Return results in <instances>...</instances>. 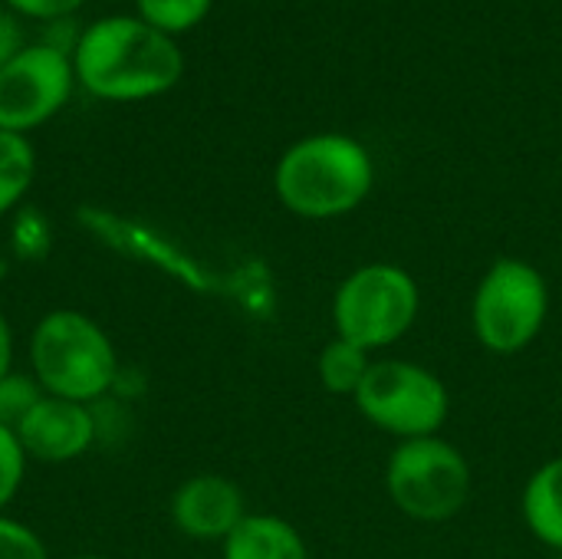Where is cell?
I'll use <instances>...</instances> for the list:
<instances>
[{"label": "cell", "instance_id": "6da1fadb", "mask_svg": "<svg viewBox=\"0 0 562 559\" xmlns=\"http://www.w3.org/2000/svg\"><path fill=\"white\" fill-rule=\"evenodd\" d=\"M72 69L76 86L99 102H145L181 82L184 53L142 16H102L82 26Z\"/></svg>", "mask_w": 562, "mask_h": 559}, {"label": "cell", "instance_id": "7a4b0ae2", "mask_svg": "<svg viewBox=\"0 0 562 559\" xmlns=\"http://www.w3.org/2000/svg\"><path fill=\"white\" fill-rule=\"evenodd\" d=\"M26 372L53 399L99 405L115 392L122 362L99 320L72 306H56L30 329Z\"/></svg>", "mask_w": 562, "mask_h": 559}, {"label": "cell", "instance_id": "3957f363", "mask_svg": "<svg viewBox=\"0 0 562 559\" xmlns=\"http://www.w3.org/2000/svg\"><path fill=\"white\" fill-rule=\"evenodd\" d=\"M375 185V165L362 142L319 132L293 142L277 168L273 191L280 204L306 221H329L356 211Z\"/></svg>", "mask_w": 562, "mask_h": 559}, {"label": "cell", "instance_id": "277c9868", "mask_svg": "<svg viewBox=\"0 0 562 559\" xmlns=\"http://www.w3.org/2000/svg\"><path fill=\"white\" fill-rule=\"evenodd\" d=\"M550 313L543 273L520 257H501L481 277L471 300V329L494 356H517L537 343Z\"/></svg>", "mask_w": 562, "mask_h": 559}, {"label": "cell", "instance_id": "5b68a950", "mask_svg": "<svg viewBox=\"0 0 562 559\" xmlns=\"http://www.w3.org/2000/svg\"><path fill=\"white\" fill-rule=\"evenodd\" d=\"M422 293L415 277L398 264H362L333 297V326L339 339L362 349L398 343L418 320Z\"/></svg>", "mask_w": 562, "mask_h": 559}, {"label": "cell", "instance_id": "8992f818", "mask_svg": "<svg viewBox=\"0 0 562 559\" xmlns=\"http://www.w3.org/2000/svg\"><path fill=\"white\" fill-rule=\"evenodd\" d=\"M392 504L418 524H445L458 517L471 497V465L445 438L398 441L385 468Z\"/></svg>", "mask_w": 562, "mask_h": 559}, {"label": "cell", "instance_id": "52a82bcc", "mask_svg": "<svg viewBox=\"0 0 562 559\" xmlns=\"http://www.w3.org/2000/svg\"><path fill=\"white\" fill-rule=\"evenodd\" d=\"M352 402L359 405L366 422H372L385 435H395L398 441L438 435L451 412V395L445 382L431 369L405 359L372 362Z\"/></svg>", "mask_w": 562, "mask_h": 559}, {"label": "cell", "instance_id": "ba28073f", "mask_svg": "<svg viewBox=\"0 0 562 559\" xmlns=\"http://www.w3.org/2000/svg\"><path fill=\"white\" fill-rule=\"evenodd\" d=\"M72 92V56L43 40H33L0 69V128L30 135L56 119Z\"/></svg>", "mask_w": 562, "mask_h": 559}, {"label": "cell", "instance_id": "9c48e42d", "mask_svg": "<svg viewBox=\"0 0 562 559\" xmlns=\"http://www.w3.org/2000/svg\"><path fill=\"white\" fill-rule=\"evenodd\" d=\"M76 217H79L82 231L92 234L102 247H109L122 257H132L145 267H155L165 277L191 287L194 293L217 290V277L198 257H191L184 247H178L171 237H165L158 227L135 221V217H125V214L109 211V208H95V204L79 208Z\"/></svg>", "mask_w": 562, "mask_h": 559}, {"label": "cell", "instance_id": "30bf717a", "mask_svg": "<svg viewBox=\"0 0 562 559\" xmlns=\"http://www.w3.org/2000/svg\"><path fill=\"white\" fill-rule=\"evenodd\" d=\"M16 438L30 461H40V465L79 461L99 441L95 405L43 395L40 405L16 425Z\"/></svg>", "mask_w": 562, "mask_h": 559}, {"label": "cell", "instance_id": "8fae6325", "mask_svg": "<svg viewBox=\"0 0 562 559\" xmlns=\"http://www.w3.org/2000/svg\"><path fill=\"white\" fill-rule=\"evenodd\" d=\"M247 514L244 491L224 474H194L168 501L171 527L198 544H224Z\"/></svg>", "mask_w": 562, "mask_h": 559}, {"label": "cell", "instance_id": "7c38bea8", "mask_svg": "<svg viewBox=\"0 0 562 559\" xmlns=\"http://www.w3.org/2000/svg\"><path fill=\"white\" fill-rule=\"evenodd\" d=\"M221 559H310L300 530L277 514H247L221 544Z\"/></svg>", "mask_w": 562, "mask_h": 559}, {"label": "cell", "instance_id": "4fadbf2b", "mask_svg": "<svg viewBox=\"0 0 562 559\" xmlns=\"http://www.w3.org/2000/svg\"><path fill=\"white\" fill-rule=\"evenodd\" d=\"M527 530L550 550H562V455L540 465L520 497Z\"/></svg>", "mask_w": 562, "mask_h": 559}, {"label": "cell", "instance_id": "5bb4252c", "mask_svg": "<svg viewBox=\"0 0 562 559\" xmlns=\"http://www.w3.org/2000/svg\"><path fill=\"white\" fill-rule=\"evenodd\" d=\"M36 178V148L30 135L0 128V221L13 217L26 204V194Z\"/></svg>", "mask_w": 562, "mask_h": 559}, {"label": "cell", "instance_id": "9a60e30c", "mask_svg": "<svg viewBox=\"0 0 562 559\" xmlns=\"http://www.w3.org/2000/svg\"><path fill=\"white\" fill-rule=\"evenodd\" d=\"M372 369V356L369 349L349 343V339H329L323 349H319V359H316V376H319V385L333 395H352L362 389L366 376Z\"/></svg>", "mask_w": 562, "mask_h": 559}, {"label": "cell", "instance_id": "2e32d148", "mask_svg": "<svg viewBox=\"0 0 562 559\" xmlns=\"http://www.w3.org/2000/svg\"><path fill=\"white\" fill-rule=\"evenodd\" d=\"M49 250H53L49 217L33 204H23L20 211H13V217H10V254L23 264H40L49 257Z\"/></svg>", "mask_w": 562, "mask_h": 559}, {"label": "cell", "instance_id": "e0dca14e", "mask_svg": "<svg viewBox=\"0 0 562 559\" xmlns=\"http://www.w3.org/2000/svg\"><path fill=\"white\" fill-rule=\"evenodd\" d=\"M211 7L214 0H135V16L168 36H178L194 30L211 13Z\"/></svg>", "mask_w": 562, "mask_h": 559}, {"label": "cell", "instance_id": "ac0fdd59", "mask_svg": "<svg viewBox=\"0 0 562 559\" xmlns=\"http://www.w3.org/2000/svg\"><path fill=\"white\" fill-rule=\"evenodd\" d=\"M43 395L46 392L40 389V382L30 372L13 369L10 376H3L0 379V425L16 432V425L40 405Z\"/></svg>", "mask_w": 562, "mask_h": 559}, {"label": "cell", "instance_id": "d6986e66", "mask_svg": "<svg viewBox=\"0 0 562 559\" xmlns=\"http://www.w3.org/2000/svg\"><path fill=\"white\" fill-rule=\"evenodd\" d=\"M26 468H30V458H26L16 432L0 425V514H7L10 504L20 497L23 481H26Z\"/></svg>", "mask_w": 562, "mask_h": 559}, {"label": "cell", "instance_id": "ffe728a7", "mask_svg": "<svg viewBox=\"0 0 562 559\" xmlns=\"http://www.w3.org/2000/svg\"><path fill=\"white\" fill-rule=\"evenodd\" d=\"M0 559H49V547L30 524L0 514Z\"/></svg>", "mask_w": 562, "mask_h": 559}, {"label": "cell", "instance_id": "44dd1931", "mask_svg": "<svg viewBox=\"0 0 562 559\" xmlns=\"http://www.w3.org/2000/svg\"><path fill=\"white\" fill-rule=\"evenodd\" d=\"M86 0H3L7 10H13L16 16H30L36 23H53V20H66L72 16Z\"/></svg>", "mask_w": 562, "mask_h": 559}, {"label": "cell", "instance_id": "7402d4cb", "mask_svg": "<svg viewBox=\"0 0 562 559\" xmlns=\"http://www.w3.org/2000/svg\"><path fill=\"white\" fill-rule=\"evenodd\" d=\"M26 46V33H23V23L13 10L0 7V69Z\"/></svg>", "mask_w": 562, "mask_h": 559}, {"label": "cell", "instance_id": "603a6c76", "mask_svg": "<svg viewBox=\"0 0 562 559\" xmlns=\"http://www.w3.org/2000/svg\"><path fill=\"white\" fill-rule=\"evenodd\" d=\"M13 369H16V336L7 313L0 310V379L10 376Z\"/></svg>", "mask_w": 562, "mask_h": 559}, {"label": "cell", "instance_id": "cb8c5ba5", "mask_svg": "<svg viewBox=\"0 0 562 559\" xmlns=\"http://www.w3.org/2000/svg\"><path fill=\"white\" fill-rule=\"evenodd\" d=\"M66 559H105V557H95V554H79V557H66Z\"/></svg>", "mask_w": 562, "mask_h": 559}]
</instances>
